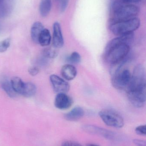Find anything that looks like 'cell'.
Here are the masks:
<instances>
[{"mask_svg":"<svg viewBox=\"0 0 146 146\" xmlns=\"http://www.w3.org/2000/svg\"><path fill=\"white\" fill-rule=\"evenodd\" d=\"M82 128L83 130L87 133L100 135L108 139H116L117 138V135L114 132L99 127L97 126L91 125H84Z\"/></svg>","mask_w":146,"mask_h":146,"instance_id":"cell-7","label":"cell"},{"mask_svg":"<svg viewBox=\"0 0 146 146\" xmlns=\"http://www.w3.org/2000/svg\"><path fill=\"white\" fill-rule=\"evenodd\" d=\"M60 10L61 12L65 11L67 7L69 0H59Z\"/></svg>","mask_w":146,"mask_h":146,"instance_id":"cell-23","label":"cell"},{"mask_svg":"<svg viewBox=\"0 0 146 146\" xmlns=\"http://www.w3.org/2000/svg\"><path fill=\"white\" fill-rule=\"evenodd\" d=\"M61 74L66 80H72L77 75V69L72 64H65L62 67Z\"/></svg>","mask_w":146,"mask_h":146,"instance_id":"cell-11","label":"cell"},{"mask_svg":"<svg viewBox=\"0 0 146 146\" xmlns=\"http://www.w3.org/2000/svg\"><path fill=\"white\" fill-rule=\"evenodd\" d=\"M73 100L71 97L66 93H58L55 100V106L61 110L69 109L73 104Z\"/></svg>","mask_w":146,"mask_h":146,"instance_id":"cell-9","label":"cell"},{"mask_svg":"<svg viewBox=\"0 0 146 146\" xmlns=\"http://www.w3.org/2000/svg\"><path fill=\"white\" fill-rule=\"evenodd\" d=\"M135 132L137 134L141 135H146V126L141 125L135 129Z\"/></svg>","mask_w":146,"mask_h":146,"instance_id":"cell-22","label":"cell"},{"mask_svg":"<svg viewBox=\"0 0 146 146\" xmlns=\"http://www.w3.org/2000/svg\"><path fill=\"white\" fill-rule=\"evenodd\" d=\"M51 39V35L48 29L44 28L39 35L38 44L43 47L48 46L50 44Z\"/></svg>","mask_w":146,"mask_h":146,"instance_id":"cell-15","label":"cell"},{"mask_svg":"<svg viewBox=\"0 0 146 146\" xmlns=\"http://www.w3.org/2000/svg\"><path fill=\"white\" fill-rule=\"evenodd\" d=\"M39 72V68L37 66L31 67L28 69V72L32 76H35L37 75Z\"/></svg>","mask_w":146,"mask_h":146,"instance_id":"cell-24","label":"cell"},{"mask_svg":"<svg viewBox=\"0 0 146 146\" xmlns=\"http://www.w3.org/2000/svg\"><path fill=\"white\" fill-rule=\"evenodd\" d=\"M145 70L142 65L135 68L130 82L127 87V92L145 93L146 92Z\"/></svg>","mask_w":146,"mask_h":146,"instance_id":"cell-3","label":"cell"},{"mask_svg":"<svg viewBox=\"0 0 146 146\" xmlns=\"http://www.w3.org/2000/svg\"><path fill=\"white\" fill-rule=\"evenodd\" d=\"M123 1L127 2L130 3H135L140 2L142 0H123Z\"/></svg>","mask_w":146,"mask_h":146,"instance_id":"cell-28","label":"cell"},{"mask_svg":"<svg viewBox=\"0 0 146 146\" xmlns=\"http://www.w3.org/2000/svg\"><path fill=\"white\" fill-rule=\"evenodd\" d=\"M131 73L128 69L120 70L112 75V84L117 89L123 90L127 88L131 80Z\"/></svg>","mask_w":146,"mask_h":146,"instance_id":"cell-6","label":"cell"},{"mask_svg":"<svg viewBox=\"0 0 146 146\" xmlns=\"http://www.w3.org/2000/svg\"><path fill=\"white\" fill-rule=\"evenodd\" d=\"M99 115L107 126L116 128H121L124 126L123 117L119 113L113 110L105 109L99 112Z\"/></svg>","mask_w":146,"mask_h":146,"instance_id":"cell-5","label":"cell"},{"mask_svg":"<svg viewBox=\"0 0 146 146\" xmlns=\"http://www.w3.org/2000/svg\"><path fill=\"white\" fill-rule=\"evenodd\" d=\"M48 62V59L42 56V57H39L37 60V63L40 66H45Z\"/></svg>","mask_w":146,"mask_h":146,"instance_id":"cell-25","label":"cell"},{"mask_svg":"<svg viewBox=\"0 0 146 146\" xmlns=\"http://www.w3.org/2000/svg\"><path fill=\"white\" fill-rule=\"evenodd\" d=\"M10 83L15 92L16 94L22 95L25 82H24L20 77L14 76L11 79Z\"/></svg>","mask_w":146,"mask_h":146,"instance_id":"cell-14","label":"cell"},{"mask_svg":"<svg viewBox=\"0 0 146 146\" xmlns=\"http://www.w3.org/2000/svg\"><path fill=\"white\" fill-rule=\"evenodd\" d=\"M55 48H46L44 49L42 52V56L48 59L55 58L57 56L58 54L57 50Z\"/></svg>","mask_w":146,"mask_h":146,"instance_id":"cell-19","label":"cell"},{"mask_svg":"<svg viewBox=\"0 0 146 146\" xmlns=\"http://www.w3.org/2000/svg\"><path fill=\"white\" fill-rule=\"evenodd\" d=\"M44 29L43 24L39 21L35 22L32 26L31 31V38L35 43L38 44L39 37Z\"/></svg>","mask_w":146,"mask_h":146,"instance_id":"cell-13","label":"cell"},{"mask_svg":"<svg viewBox=\"0 0 146 146\" xmlns=\"http://www.w3.org/2000/svg\"><path fill=\"white\" fill-rule=\"evenodd\" d=\"M61 146H82L79 143L73 141H66L63 142Z\"/></svg>","mask_w":146,"mask_h":146,"instance_id":"cell-26","label":"cell"},{"mask_svg":"<svg viewBox=\"0 0 146 146\" xmlns=\"http://www.w3.org/2000/svg\"><path fill=\"white\" fill-rule=\"evenodd\" d=\"M50 80L55 92L67 93L69 91L70 86L67 81L56 75L52 74L50 76Z\"/></svg>","mask_w":146,"mask_h":146,"instance_id":"cell-8","label":"cell"},{"mask_svg":"<svg viewBox=\"0 0 146 146\" xmlns=\"http://www.w3.org/2000/svg\"><path fill=\"white\" fill-rule=\"evenodd\" d=\"M11 44V39L9 38H6L0 42V53L7 51Z\"/></svg>","mask_w":146,"mask_h":146,"instance_id":"cell-21","label":"cell"},{"mask_svg":"<svg viewBox=\"0 0 146 146\" xmlns=\"http://www.w3.org/2000/svg\"><path fill=\"white\" fill-rule=\"evenodd\" d=\"M67 60L70 64H78L81 61V56L78 52H74L68 56Z\"/></svg>","mask_w":146,"mask_h":146,"instance_id":"cell-20","label":"cell"},{"mask_svg":"<svg viewBox=\"0 0 146 146\" xmlns=\"http://www.w3.org/2000/svg\"><path fill=\"white\" fill-rule=\"evenodd\" d=\"M88 146H99L97 145H94V144H90V145H88Z\"/></svg>","mask_w":146,"mask_h":146,"instance_id":"cell-29","label":"cell"},{"mask_svg":"<svg viewBox=\"0 0 146 146\" xmlns=\"http://www.w3.org/2000/svg\"><path fill=\"white\" fill-rule=\"evenodd\" d=\"M133 142L137 146H146V142L145 141L140 139H135L134 140Z\"/></svg>","mask_w":146,"mask_h":146,"instance_id":"cell-27","label":"cell"},{"mask_svg":"<svg viewBox=\"0 0 146 146\" xmlns=\"http://www.w3.org/2000/svg\"><path fill=\"white\" fill-rule=\"evenodd\" d=\"M51 8V0H41L39 5V11L42 17H46L50 12Z\"/></svg>","mask_w":146,"mask_h":146,"instance_id":"cell-16","label":"cell"},{"mask_svg":"<svg viewBox=\"0 0 146 146\" xmlns=\"http://www.w3.org/2000/svg\"><path fill=\"white\" fill-rule=\"evenodd\" d=\"M53 38L52 44L55 48H62L64 44V39L62 33L60 24L58 22H55L53 26Z\"/></svg>","mask_w":146,"mask_h":146,"instance_id":"cell-10","label":"cell"},{"mask_svg":"<svg viewBox=\"0 0 146 146\" xmlns=\"http://www.w3.org/2000/svg\"><path fill=\"white\" fill-rule=\"evenodd\" d=\"M36 85L31 82H25L22 96L26 98H31L36 94L37 92Z\"/></svg>","mask_w":146,"mask_h":146,"instance_id":"cell-17","label":"cell"},{"mask_svg":"<svg viewBox=\"0 0 146 146\" xmlns=\"http://www.w3.org/2000/svg\"><path fill=\"white\" fill-rule=\"evenodd\" d=\"M85 115L84 110L81 107H75L70 111L65 114L64 117L70 121H78L82 118Z\"/></svg>","mask_w":146,"mask_h":146,"instance_id":"cell-12","label":"cell"},{"mask_svg":"<svg viewBox=\"0 0 146 146\" xmlns=\"http://www.w3.org/2000/svg\"><path fill=\"white\" fill-rule=\"evenodd\" d=\"M1 85L3 90L9 97L10 98H15L16 97V93L13 89L10 82L8 80H4L1 82Z\"/></svg>","mask_w":146,"mask_h":146,"instance_id":"cell-18","label":"cell"},{"mask_svg":"<svg viewBox=\"0 0 146 146\" xmlns=\"http://www.w3.org/2000/svg\"><path fill=\"white\" fill-rule=\"evenodd\" d=\"M140 25V20L135 17L127 20L111 23L110 28L113 34L120 36L133 33L139 27Z\"/></svg>","mask_w":146,"mask_h":146,"instance_id":"cell-4","label":"cell"},{"mask_svg":"<svg viewBox=\"0 0 146 146\" xmlns=\"http://www.w3.org/2000/svg\"><path fill=\"white\" fill-rule=\"evenodd\" d=\"M134 38V33H129L111 40L105 50V60L111 65L126 59L130 51V44Z\"/></svg>","mask_w":146,"mask_h":146,"instance_id":"cell-1","label":"cell"},{"mask_svg":"<svg viewBox=\"0 0 146 146\" xmlns=\"http://www.w3.org/2000/svg\"><path fill=\"white\" fill-rule=\"evenodd\" d=\"M139 7L133 3L123 1H116L112 6V19L111 23L127 20L135 18L139 13Z\"/></svg>","mask_w":146,"mask_h":146,"instance_id":"cell-2","label":"cell"}]
</instances>
